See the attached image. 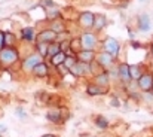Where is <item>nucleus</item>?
<instances>
[{"label": "nucleus", "mask_w": 153, "mask_h": 137, "mask_svg": "<svg viewBox=\"0 0 153 137\" xmlns=\"http://www.w3.org/2000/svg\"><path fill=\"white\" fill-rule=\"evenodd\" d=\"M18 60V51L10 48V46H6L0 51V63L4 64V66H10L13 64L15 61Z\"/></svg>", "instance_id": "1"}, {"label": "nucleus", "mask_w": 153, "mask_h": 137, "mask_svg": "<svg viewBox=\"0 0 153 137\" xmlns=\"http://www.w3.org/2000/svg\"><path fill=\"white\" fill-rule=\"evenodd\" d=\"M89 72H91V63H83V61H77L70 69V73L74 76H85Z\"/></svg>", "instance_id": "2"}, {"label": "nucleus", "mask_w": 153, "mask_h": 137, "mask_svg": "<svg viewBox=\"0 0 153 137\" xmlns=\"http://www.w3.org/2000/svg\"><path fill=\"white\" fill-rule=\"evenodd\" d=\"M95 45H97V37L92 33H83L80 36V46H82V49L92 51Z\"/></svg>", "instance_id": "3"}, {"label": "nucleus", "mask_w": 153, "mask_h": 137, "mask_svg": "<svg viewBox=\"0 0 153 137\" xmlns=\"http://www.w3.org/2000/svg\"><path fill=\"white\" fill-rule=\"evenodd\" d=\"M137 85L141 91L147 92V91H152L153 88V76L150 73H143V76L137 81Z\"/></svg>", "instance_id": "4"}, {"label": "nucleus", "mask_w": 153, "mask_h": 137, "mask_svg": "<svg viewBox=\"0 0 153 137\" xmlns=\"http://www.w3.org/2000/svg\"><path fill=\"white\" fill-rule=\"evenodd\" d=\"M94 21H95V15L89 10L86 12H82L80 16H79V24L83 27V28H91L94 27Z\"/></svg>", "instance_id": "5"}, {"label": "nucleus", "mask_w": 153, "mask_h": 137, "mask_svg": "<svg viewBox=\"0 0 153 137\" xmlns=\"http://www.w3.org/2000/svg\"><path fill=\"white\" fill-rule=\"evenodd\" d=\"M42 55H39V54H33V55H30L28 58H25L24 60V63H22V67H24V70H33L37 64H40L42 63Z\"/></svg>", "instance_id": "6"}, {"label": "nucleus", "mask_w": 153, "mask_h": 137, "mask_svg": "<svg viewBox=\"0 0 153 137\" xmlns=\"http://www.w3.org/2000/svg\"><path fill=\"white\" fill-rule=\"evenodd\" d=\"M119 43H117V40L116 39H113V37H108L105 42H104V51L105 52H108V54H111L113 57H116L117 54H119Z\"/></svg>", "instance_id": "7"}, {"label": "nucleus", "mask_w": 153, "mask_h": 137, "mask_svg": "<svg viewBox=\"0 0 153 137\" xmlns=\"http://www.w3.org/2000/svg\"><path fill=\"white\" fill-rule=\"evenodd\" d=\"M56 40V33L53 31V30H43V31H40L39 33V36H37V42H46V43H52V42H55Z\"/></svg>", "instance_id": "8"}, {"label": "nucleus", "mask_w": 153, "mask_h": 137, "mask_svg": "<svg viewBox=\"0 0 153 137\" xmlns=\"http://www.w3.org/2000/svg\"><path fill=\"white\" fill-rule=\"evenodd\" d=\"M138 28L141 31H149L152 28V21H150V18H149L147 13H141L138 16Z\"/></svg>", "instance_id": "9"}, {"label": "nucleus", "mask_w": 153, "mask_h": 137, "mask_svg": "<svg viewBox=\"0 0 153 137\" xmlns=\"http://www.w3.org/2000/svg\"><path fill=\"white\" fill-rule=\"evenodd\" d=\"M113 55L111 54H108V52H101L100 55H98V64L101 66V67H110L111 64H113Z\"/></svg>", "instance_id": "10"}, {"label": "nucleus", "mask_w": 153, "mask_h": 137, "mask_svg": "<svg viewBox=\"0 0 153 137\" xmlns=\"http://www.w3.org/2000/svg\"><path fill=\"white\" fill-rule=\"evenodd\" d=\"M46 118L53 122V124H61L62 121H64V116H62V113H61V110H58V109H52L48 112V115H46Z\"/></svg>", "instance_id": "11"}, {"label": "nucleus", "mask_w": 153, "mask_h": 137, "mask_svg": "<svg viewBox=\"0 0 153 137\" xmlns=\"http://www.w3.org/2000/svg\"><path fill=\"white\" fill-rule=\"evenodd\" d=\"M117 76H119L123 82H128V81L131 79V75H129V66L125 64V63H122V64L119 66V69H117Z\"/></svg>", "instance_id": "12"}, {"label": "nucleus", "mask_w": 153, "mask_h": 137, "mask_svg": "<svg viewBox=\"0 0 153 137\" xmlns=\"http://www.w3.org/2000/svg\"><path fill=\"white\" fill-rule=\"evenodd\" d=\"M94 51H88V49H82L79 54H77V58L79 61H83V63H92L94 61Z\"/></svg>", "instance_id": "13"}, {"label": "nucleus", "mask_w": 153, "mask_h": 137, "mask_svg": "<svg viewBox=\"0 0 153 137\" xmlns=\"http://www.w3.org/2000/svg\"><path fill=\"white\" fill-rule=\"evenodd\" d=\"M33 73H34L36 76H39V78H45V76H48V66L42 61L40 64H37V66L33 69Z\"/></svg>", "instance_id": "14"}, {"label": "nucleus", "mask_w": 153, "mask_h": 137, "mask_svg": "<svg viewBox=\"0 0 153 137\" xmlns=\"http://www.w3.org/2000/svg\"><path fill=\"white\" fill-rule=\"evenodd\" d=\"M65 57H67V54L64 52V51H61V52H58L56 55H53L51 58V63L55 66V67H58V66H61V64H64V61H65Z\"/></svg>", "instance_id": "15"}, {"label": "nucleus", "mask_w": 153, "mask_h": 137, "mask_svg": "<svg viewBox=\"0 0 153 137\" xmlns=\"http://www.w3.org/2000/svg\"><path fill=\"white\" fill-rule=\"evenodd\" d=\"M129 75H131V79L134 81H138L141 76H143V72H141V67L134 64V66H129Z\"/></svg>", "instance_id": "16"}, {"label": "nucleus", "mask_w": 153, "mask_h": 137, "mask_svg": "<svg viewBox=\"0 0 153 137\" xmlns=\"http://www.w3.org/2000/svg\"><path fill=\"white\" fill-rule=\"evenodd\" d=\"M107 25V18L104 15H95V21H94V27L95 30H102L104 27Z\"/></svg>", "instance_id": "17"}, {"label": "nucleus", "mask_w": 153, "mask_h": 137, "mask_svg": "<svg viewBox=\"0 0 153 137\" xmlns=\"http://www.w3.org/2000/svg\"><path fill=\"white\" fill-rule=\"evenodd\" d=\"M86 92H88V95H100V94H102V92H105V91L100 88V85L91 84V85L86 87Z\"/></svg>", "instance_id": "18"}, {"label": "nucleus", "mask_w": 153, "mask_h": 137, "mask_svg": "<svg viewBox=\"0 0 153 137\" xmlns=\"http://www.w3.org/2000/svg\"><path fill=\"white\" fill-rule=\"evenodd\" d=\"M21 34H22V39H24V40H28V42H31V40L34 39V30H33L31 27L22 28Z\"/></svg>", "instance_id": "19"}, {"label": "nucleus", "mask_w": 153, "mask_h": 137, "mask_svg": "<svg viewBox=\"0 0 153 137\" xmlns=\"http://www.w3.org/2000/svg\"><path fill=\"white\" fill-rule=\"evenodd\" d=\"M58 52H61V45L58 43V42H52L49 43V49H48V57H53V55H56Z\"/></svg>", "instance_id": "20"}, {"label": "nucleus", "mask_w": 153, "mask_h": 137, "mask_svg": "<svg viewBox=\"0 0 153 137\" xmlns=\"http://www.w3.org/2000/svg\"><path fill=\"white\" fill-rule=\"evenodd\" d=\"M48 49H49V43L46 42H37V54L42 57H48Z\"/></svg>", "instance_id": "21"}, {"label": "nucleus", "mask_w": 153, "mask_h": 137, "mask_svg": "<svg viewBox=\"0 0 153 137\" xmlns=\"http://www.w3.org/2000/svg\"><path fill=\"white\" fill-rule=\"evenodd\" d=\"M64 28H65V27H64V22H61L59 19L53 21V22H52V25H51V30H53L56 34H58V33H61V31H64Z\"/></svg>", "instance_id": "22"}, {"label": "nucleus", "mask_w": 153, "mask_h": 137, "mask_svg": "<svg viewBox=\"0 0 153 137\" xmlns=\"http://www.w3.org/2000/svg\"><path fill=\"white\" fill-rule=\"evenodd\" d=\"M108 84V75L105 73V72H102L100 75H97V85H102V87H105Z\"/></svg>", "instance_id": "23"}, {"label": "nucleus", "mask_w": 153, "mask_h": 137, "mask_svg": "<svg viewBox=\"0 0 153 137\" xmlns=\"http://www.w3.org/2000/svg\"><path fill=\"white\" fill-rule=\"evenodd\" d=\"M76 63H77L76 57H73V55H67V57H65V61H64V66H65V67L70 70V69H71V67H73Z\"/></svg>", "instance_id": "24"}, {"label": "nucleus", "mask_w": 153, "mask_h": 137, "mask_svg": "<svg viewBox=\"0 0 153 137\" xmlns=\"http://www.w3.org/2000/svg\"><path fill=\"white\" fill-rule=\"evenodd\" d=\"M13 43H15V36L12 33H4V45L12 48Z\"/></svg>", "instance_id": "25"}, {"label": "nucleus", "mask_w": 153, "mask_h": 137, "mask_svg": "<svg viewBox=\"0 0 153 137\" xmlns=\"http://www.w3.org/2000/svg\"><path fill=\"white\" fill-rule=\"evenodd\" d=\"M95 124H97V127H98V128H102V130L108 127L107 119H105V118H102V116H98V118L95 119Z\"/></svg>", "instance_id": "26"}, {"label": "nucleus", "mask_w": 153, "mask_h": 137, "mask_svg": "<svg viewBox=\"0 0 153 137\" xmlns=\"http://www.w3.org/2000/svg\"><path fill=\"white\" fill-rule=\"evenodd\" d=\"M56 69H58V72H59L61 75H67V73H70V70H68V69H67V67H65L64 64H61V66H58Z\"/></svg>", "instance_id": "27"}, {"label": "nucleus", "mask_w": 153, "mask_h": 137, "mask_svg": "<svg viewBox=\"0 0 153 137\" xmlns=\"http://www.w3.org/2000/svg\"><path fill=\"white\" fill-rule=\"evenodd\" d=\"M3 46H4V33L0 31V51L3 49Z\"/></svg>", "instance_id": "28"}, {"label": "nucleus", "mask_w": 153, "mask_h": 137, "mask_svg": "<svg viewBox=\"0 0 153 137\" xmlns=\"http://www.w3.org/2000/svg\"><path fill=\"white\" fill-rule=\"evenodd\" d=\"M42 4L49 7V6H53V1H52V0H42Z\"/></svg>", "instance_id": "29"}, {"label": "nucleus", "mask_w": 153, "mask_h": 137, "mask_svg": "<svg viewBox=\"0 0 153 137\" xmlns=\"http://www.w3.org/2000/svg\"><path fill=\"white\" fill-rule=\"evenodd\" d=\"M111 104L117 107V106H119V101H117V98H111Z\"/></svg>", "instance_id": "30"}, {"label": "nucleus", "mask_w": 153, "mask_h": 137, "mask_svg": "<svg viewBox=\"0 0 153 137\" xmlns=\"http://www.w3.org/2000/svg\"><path fill=\"white\" fill-rule=\"evenodd\" d=\"M131 45H132V48H140V43H138V42H131Z\"/></svg>", "instance_id": "31"}, {"label": "nucleus", "mask_w": 153, "mask_h": 137, "mask_svg": "<svg viewBox=\"0 0 153 137\" xmlns=\"http://www.w3.org/2000/svg\"><path fill=\"white\" fill-rule=\"evenodd\" d=\"M42 137H56L55 134H45V136H42Z\"/></svg>", "instance_id": "32"}, {"label": "nucleus", "mask_w": 153, "mask_h": 137, "mask_svg": "<svg viewBox=\"0 0 153 137\" xmlns=\"http://www.w3.org/2000/svg\"><path fill=\"white\" fill-rule=\"evenodd\" d=\"M150 49H152V55H153V43H152V48H150Z\"/></svg>", "instance_id": "33"}, {"label": "nucleus", "mask_w": 153, "mask_h": 137, "mask_svg": "<svg viewBox=\"0 0 153 137\" xmlns=\"http://www.w3.org/2000/svg\"><path fill=\"white\" fill-rule=\"evenodd\" d=\"M140 1H146V0H140Z\"/></svg>", "instance_id": "34"}, {"label": "nucleus", "mask_w": 153, "mask_h": 137, "mask_svg": "<svg viewBox=\"0 0 153 137\" xmlns=\"http://www.w3.org/2000/svg\"><path fill=\"white\" fill-rule=\"evenodd\" d=\"M152 91H153V88H152Z\"/></svg>", "instance_id": "35"}]
</instances>
